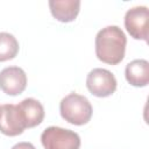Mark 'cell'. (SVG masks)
Returning a JSON list of instances; mask_svg holds the SVG:
<instances>
[{
	"instance_id": "obj_12",
	"label": "cell",
	"mask_w": 149,
	"mask_h": 149,
	"mask_svg": "<svg viewBox=\"0 0 149 149\" xmlns=\"http://www.w3.org/2000/svg\"><path fill=\"white\" fill-rule=\"evenodd\" d=\"M12 149H36V148L29 142H20L16 143L14 147H12Z\"/></svg>"
},
{
	"instance_id": "obj_5",
	"label": "cell",
	"mask_w": 149,
	"mask_h": 149,
	"mask_svg": "<svg viewBox=\"0 0 149 149\" xmlns=\"http://www.w3.org/2000/svg\"><path fill=\"white\" fill-rule=\"evenodd\" d=\"M149 12L146 6H136L127 10L125 15V27L135 40L148 41Z\"/></svg>"
},
{
	"instance_id": "obj_10",
	"label": "cell",
	"mask_w": 149,
	"mask_h": 149,
	"mask_svg": "<svg viewBox=\"0 0 149 149\" xmlns=\"http://www.w3.org/2000/svg\"><path fill=\"white\" fill-rule=\"evenodd\" d=\"M127 81L136 87L147 86L149 83V63L146 59H134L129 62L125 70Z\"/></svg>"
},
{
	"instance_id": "obj_8",
	"label": "cell",
	"mask_w": 149,
	"mask_h": 149,
	"mask_svg": "<svg viewBox=\"0 0 149 149\" xmlns=\"http://www.w3.org/2000/svg\"><path fill=\"white\" fill-rule=\"evenodd\" d=\"M26 128L38 126L44 119V108L42 104L33 98H27L16 105Z\"/></svg>"
},
{
	"instance_id": "obj_6",
	"label": "cell",
	"mask_w": 149,
	"mask_h": 149,
	"mask_svg": "<svg viewBox=\"0 0 149 149\" xmlns=\"http://www.w3.org/2000/svg\"><path fill=\"white\" fill-rule=\"evenodd\" d=\"M27 86L26 72L19 66H8L0 71V90L8 95L21 94Z\"/></svg>"
},
{
	"instance_id": "obj_2",
	"label": "cell",
	"mask_w": 149,
	"mask_h": 149,
	"mask_svg": "<svg viewBox=\"0 0 149 149\" xmlns=\"http://www.w3.org/2000/svg\"><path fill=\"white\" fill-rule=\"evenodd\" d=\"M62 118L69 123L81 126L87 123L92 116V106L88 99L77 93H70L64 97L59 104Z\"/></svg>"
},
{
	"instance_id": "obj_4",
	"label": "cell",
	"mask_w": 149,
	"mask_h": 149,
	"mask_svg": "<svg viewBox=\"0 0 149 149\" xmlns=\"http://www.w3.org/2000/svg\"><path fill=\"white\" fill-rule=\"evenodd\" d=\"M87 90L95 97L105 98L113 94L116 90V79L114 74L101 68L93 69L90 71L86 78Z\"/></svg>"
},
{
	"instance_id": "obj_3",
	"label": "cell",
	"mask_w": 149,
	"mask_h": 149,
	"mask_svg": "<svg viewBox=\"0 0 149 149\" xmlns=\"http://www.w3.org/2000/svg\"><path fill=\"white\" fill-rule=\"evenodd\" d=\"M41 142L44 149H79L80 137L70 129L51 126L43 130Z\"/></svg>"
},
{
	"instance_id": "obj_1",
	"label": "cell",
	"mask_w": 149,
	"mask_h": 149,
	"mask_svg": "<svg viewBox=\"0 0 149 149\" xmlns=\"http://www.w3.org/2000/svg\"><path fill=\"white\" fill-rule=\"evenodd\" d=\"M127 38L118 26H108L98 31L95 36V55L99 61L109 64H119L126 51Z\"/></svg>"
},
{
	"instance_id": "obj_11",
	"label": "cell",
	"mask_w": 149,
	"mask_h": 149,
	"mask_svg": "<svg viewBox=\"0 0 149 149\" xmlns=\"http://www.w3.org/2000/svg\"><path fill=\"white\" fill-rule=\"evenodd\" d=\"M19 52V42L9 33H0V62L13 59Z\"/></svg>"
},
{
	"instance_id": "obj_9",
	"label": "cell",
	"mask_w": 149,
	"mask_h": 149,
	"mask_svg": "<svg viewBox=\"0 0 149 149\" xmlns=\"http://www.w3.org/2000/svg\"><path fill=\"white\" fill-rule=\"evenodd\" d=\"M49 8L52 16L61 22L73 21L80 9V1L78 0H50Z\"/></svg>"
},
{
	"instance_id": "obj_7",
	"label": "cell",
	"mask_w": 149,
	"mask_h": 149,
	"mask_svg": "<svg viewBox=\"0 0 149 149\" xmlns=\"http://www.w3.org/2000/svg\"><path fill=\"white\" fill-rule=\"evenodd\" d=\"M24 129L17 106L13 104L0 105V132L7 136H17Z\"/></svg>"
}]
</instances>
